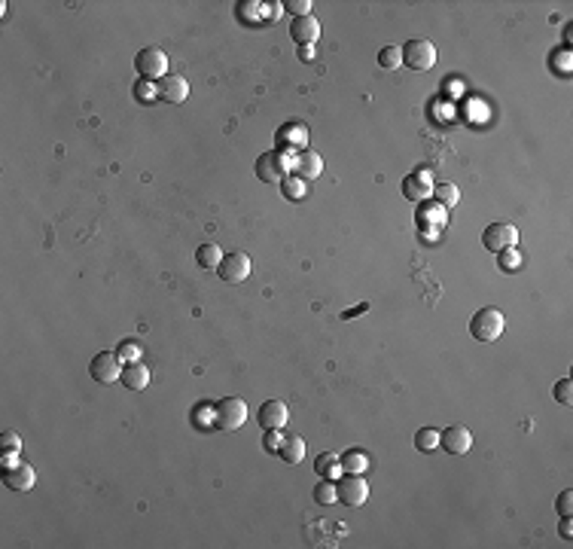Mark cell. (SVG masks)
Instances as JSON below:
<instances>
[{"mask_svg": "<svg viewBox=\"0 0 573 549\" xmlns=\"http://www.w3.org/2000/svg\"><path fill=\"white\" fill-rule=\"evenodd\" d=\"M378 64H382L384 71H397V67L402 64V49L400 46H384L382 52H378Z\"/></svg>", "mask_w": 573, "mask_h": 549, "instance_id": "obj_27", "label": "cell"}, {"mask_svg": "<svg viewBox=\"0 0 573 549\" xmlns=\"http://www.w3.org/2000/svg\"><path fill=\"white\" fill-rule=\"evenodd\" d=\"M402 196L412 199V201H424L433 196V177L430 171H415L402 180Z\"/></svg>", "mask_w": 573, "mask_h": 549, "instance_id": "obj_15", "label": "cell"}, {"mask_svg": "<svg viewBox=\"0 0 573 549\" xmlns=\"http://www.w3.org/2000/svg\"><path fill=\"white\" fill-rule=\"evenodd\" d=\"M286 13H290L293 19L311 15V0H286Z\"/></svg>", "mask_w": 573, "mask_h": 549, "instance_id": "obj_31", "label": "cell"}, {"mask_svg": "<svg viewBox=\"0 0 573 549\" xmlns=\"http://www.w3.org/2000/svg\"><path fill=\"white\" fill-rule=\"evenodd\" d=\"M402 49V64H409L412 71H430L436 64V46L430 40H409Z\"/></svg>", "mask_w": 573, "mask_h": 549, "instance_id": "obj_6", "label": "cell"}, {"mask_svg": "<svg viewBox=\"0 0 573 549\" xmlns=\"http://www.w3.org/2000/svg\"><path fill=\"white\" fill-rule=\"evenodd\" d=\"M217 272L226 284H241L247 281L250 275V257L244 250H232V253H223V263L217 266Z\"/></svg>", "mask_w": 573, "mask_h": 549, "instance_id": "obj_9", "label": "cell"}, {"mask_svg": "<svg viewBox=\"0 0 573 549\" xmlns=\"http://www.w3.org/2000/svg\"><path fill=\"white\" fill-rule=\"evenodd\" d=\"M281 443H284V434H281V430H266V439H263L266 452L277 455V452H281Z\"/></svg>", "mask_w": 573, "mask_h": 549, "instance_id": "obj_32", "label": "cell"}, {"mask_svg": "<svg viewBox=\"0 0 573 549\" xmlns=\"http://www.w3.org/2000/svg\"><path fill=\"white\" fill-rule=\"evenodd\" d=\"M290 421V409L284 400H266L259 406V427L263 430H284Z\"/></svg>", "mask_w": 573, "mask_h": 549, "instance_id": "obj_13", "label": "cell"}, {"mask_svg": "<svg viewBox=\"0 0 573 549\" xmlns=\"http://www.w3.org/2000/svg\"><path fill=\"white\" fill-rule=\"evenodd\" d=\"M196 263L201 269H217L223 263V250L217 248V244H201V248L196 250Z\"/></svg>", "mask_w": 573, "mask_h": 549, "instance_id": "obj_23", "label": "cell"}, {"mask_svg": "<svg viewBox=\"0 0 573 549\" xmlns=\"http://www.w3.org/2000/svg\"><path fill=\"white\" fill-rule=\"evenodd\" d=\"M552 394H555V400H558V403L570 406V400H573V382H570V378H561V382H555Z\"/></svg>", "mask_w": 573, "mask_h": 549, "instance_id": "obj_30", "label": "cell"}, {"mask_svg": "<svg viewBox=\"0 0 573 549\" xmlns=\"http://www.w3.org/2000/svg\"><path fill=\"white\" fill-rule=\"evenodd\" d=\"M314 501L324 504V506H330V504L339 501V488H335V479H320V483L314 485Z\"/></svg>", "mask_w": 573, "mask_h": 549, "instance_id": "obj_26", "label": "cell"}, {"mask_svg": "<svg viewBox=\"0 0 573 549\" xmlns=\"http://www.w3.org/2000/svg\"><path fill=\"white\" fill-rule=\"evenodd\" d=\"M134 67H138V73L143 80H162L165 73H168V55H165V49H159V46H147V49H140L138 55H134Z\"/></svg>", "mask_w": 573, "mask_h": 549, "instance_id": "obj_4", "label": "cell"}, {"mask_svg": "<svg viewBox=\"0 0 573 549\" xmlns=\"http://www.w3.org/2000/svg\"><path fill=\"white\" fill-rule=\"evenodd\" d=\"M482 244L494 253H503V250H509L518 244V229L512 223H491V226H485V232H482Z\"/></svg>", "mask_w": 573, "mask_h": 549, "instance_id": "obj_8", "label": "cell"}, {"mask_svg": "<svg viewBox=\"0 0 573 549\" xmlns=\"http://www.w3.org/2000/svg\"><path fill=\"white\" fill-rule=\"evenodd\" d=\"M290 37L296 40L299 46H314L317 37H320V22L314 15H302V19H293L290 22Z\"/></svg>", "mask_w": 573, "mask_h": 549, "instance_id": "obj_16", "label": "cell"}, {"mask_svg": "<svg viewBox=\"0 0 573 549\" xmlns=\"http://www.w3.org/2000/svg\"><path fill=\"white\" fill-rule=\"evenodd\" d=\"M22 452V436L15 430H3L0 434V455H19Z\"/></svg>", "mask_w": 573, "mask_h": 549, "instance_id": "obj_28", "label": "cell"}, {"mask_svg": "<svg viewBox=\"0 0 573 549\" xmlns=\"http://www.w3.org/2000/svg\"><path fill=\"white\" fill-rule=\"evenodd\" d=\"M153 86H156V98H162L165 104H183L189 98V80H183L180 73H165Z\"/></svg>", "mask_w": 573, "mask_h": 549, "instance_id": "obj_10", "label": "cell"}, {"mask_svg": "<svg viewBox=\"0 0 573 549\" xmlns=\"http://www.w3.org/2000/svg\"><path fill=\"white\" fill-rule=\"evenodd\" d=\"M305 138H308V131H305V125H284V129H277V143H286V147H296L299 153L305 150Z\"/></svg>", "mask_w": 573, "mask_h": 549, "instance_id": "obj_20", "label": "cell"}, {"mask_svg": "<svg viewBox=\"0 0 573 549\" xmlns=\"http://www.w3.org/2000/svg\"><path fill=\"white\" fill-rule=\"evenodd\" d=\"M497 266H500L503 272H512V269H518V266H521V257H518V250H516V248H509V250L497 253Z\"/></svg>", "mask_w": 573, "mask_h": 549, "instance_id": "obj_29", "label": "cell"}, {"mask_svg": "<svg viewBox=\"0 0 573 549\" xmlns=\"http://www.w3.org/2000/svg\"><path fill=\"white\" fill-rule=\"evenodd\" d=\"M415 449L424 452V455L436 452V449H440V430H436V427H421L415 434Z\"/></svg>", "mask_w": 573, "mask_h": 549, "instance_id": "obj_22", "label": "cell"}, {"mask_svg": "<svg viewBox=\"0 0 573 549\" xmlns=\"http://www.w3.org/2000/svg\"><path fill=\"white\" fill-rule=\"evenodd\" d=\"M299 58H302V62H314V58H317V52H314V46H299Z\"/></svg>", "mask_w": 573, "mask_h": 549, "instance_id": "obj_36", "label": "cell"}, {"mask_svg": "<svg viewBox=\"0 0 573 549\" xmlns=\"http://www.w3.org/2000/svg\"><path fill=\"white\" fill-rule=\"evenodd\" d=\"M366 308H369V302H360V306H357V308L344 311V315H342V318H344V320H351V318H357V315H363V311H366Z\"/></svg>", "mask_w": 573, "mask_h": 549, "instance_id": "obj_38", "label": "cell"}, {"mask_svg": "<svg viewBox=\"0 0 573 549\" xmlns=\"http://www.w3.org/2000/svg\"><path fill=\"white\" fill-rule=\"evenodd\" d=\"M119 382L129 387V391H143V387L150 385V369L143 366L140 360H131V363H125V366H122Z\"/></svg>", "mask_w": 573, "mask_h": 549, "instance_id": "obj_17", "label": "cell"}, {"mask_svg": "<svg viewBox=\"0 0 573 549\" xmlns=\"http://www.w3.org/2000/svg\"><path fill=\"white\" fill-rule=\"evenodd\" d=\"M433 199L440 201L442 208H454L460 201V190L454 187V183H436V187H433Z\"/></svg>", "mask_w": 573, "mask_h": 549, "instance_id": "obj_25", "label": "cell"}, {"mask_svg": "<svg viewBox=\"0 0 573 549\" xmlns=\"http://www.w3.org/2000/svg\"><path fill=\"white\" fill-rule=\"evenodd\" d=\"M34 483H37V473H34V467H31V464H24V461H15V464H10V467L3 470V485L10 488V492H15V494L31 492Z\"/></svg>", "mask_w": 573, "mask_h": 549, "instance_id": "obj_11", "label": "cell"}, {"mask_svg": "<svg viewBox=\"0 0 573 549\" xmlns=\"http://www.w3.org/2000/svg\"><path fill=\"white\" fill-rule=\"evenodd\" d=\"M314 473L320 479H339L342 476V458L335 452H324L314 458Z\"/></svg>", "mask_w": 573, "mask_h": 549, "instance_id": "obj_18", "label": "cell"}, {"mask_svg": "<svg viewBox=\"0 0 573 549\" xmlns=\"http://www.w3.org/2000/svg\"><path fill=\"white\" fill-rule=\"evenodd\" d=\"M293 174L302 177V180H317L320 174H324V159H320V153H314V150H302V153H296V159H293Z\"/></svg>", "mask_w": 573, "mask_h": 549, "instance_id": "obj_14", "label": "cell"}, {"mask_svg": "<svg viewBox=\"0 0 573 549\" xmlns=\"http://www.w3.org/2000/svg\"><path fill=\"white\" fill-rule=\"evenodd\" d=\"M89 373L95 382L101 385H113L116 378L122 376V357H119V351H101L92 357L89 363Z\"/></svg>", "mask_w": 573, "mask_h": 549, "instance_id": "obj_5", "label": "cell"}, {"mask_svg": "<svg viewBox=\"0 0 573 549\" xmlns=\"http://www.w3.org/2000/svg\"><path fill=\"white\" fill-rule=\"evenodd\" d=\"M293 159L296 156H286L281 150H268V153L256 159V177L266 183H281L293 171Z\"/></svg>", "mask_w": 573, "mask_h": 549, "instance_id": "obj_3", "label": "cell"}, {"mask_svg": "<svg viewBox=\"0 0 573 549\" xmlns=\"http://www.w3.org/2000/svg\"><path fill=\"white\" fill-rule=\"evenodd\" d=\"M138 345H134V342H122V348H119V357H129V360H134V357H138Z\"/></svg>", "mask_w": 573, "mask_h": 549, "instance_id": "obj_35", "label": "cell"}, {"mask_svg": "<svg viewBox=\"0 0 573 549\" xmlns=\"http://www.w3.org/2000/svg\"><path fill=\"white\" fill-rule=\"evenodd\" d=\"M335 488H339V501L344 506H363L369 497V485H366L363 473H342Z\"/></svg>", "mask_w": 573, "mask_h": 549, "instance_id": "obj_7", "label": "cell"}, {"mask_svg": "<svg viewBox=\"0 0 573 549\" xmlns=\"http://www.w3.org/2000/svg\"><path fill=\"white\" fill-rule=\"evenodd\" d=\"M470 445H473V434L463 425H451L440 434V449H445L449 455H467Z\"/></svg>", "mask_w": 573, "mask_h": 549, "instance_id": "obj_12", "label": "cell"}, {"mask_svg": "<svg viewBox=\"0 0 573 549\" xmlns=\"http://www.w3.org/2000/svg\"><path fill=\"white\" fill-rule=\"evenodd\" d=\"M503 329H507V318H503V311L494 308V306L479 308L473 315V320H470V336H473L476 342H497L503 336Z\"/></svg>", "mask_w": 573, "mask_h": 549, "instance_id": "obj_1", "label": "cell"}, {"mask_svg": "<svg viewBox=\"0 0 573 549\" xmlns=\"http://www.w3.org/2000/svg\"><path fill=\"white\" fill-rule=\"evenodd\" d=\"M134 98H138V101H153L156 98V86L150 80H140L138 86H134Z\"/></svg>", "mask_w": 573, "mask_h": 549, "instance_id": "obj_33", "label": "cell"}, {"mask_svg": "<svg viewBox=\"0 0 573 549\" xmlns=\"http://www.w3.org/2000/svg\"><path fill=\"white\" fill-rule=\"evenodd\" d=\"M555 510H558V516H570V510H573V492H570V488L558 494V501H555Z\"/></svg>", "mask_w": 573, "mask_h": 549, "instance_id": "obj_34", "label": "cell"}, {"mask_svg": "<svg viewBox=\"0 0 573 549\" xmlns=\"http://www.w3.org/2000/svg\"><path fill=\"white\" fill-rule=\"evenodd\" d=\"M342 458V473H366L369 470V458H366V452H360V449H348L344 455H339Z\"/></svg>", "mask_w": 573, "mask_h": 549, "instance_id": "obj_21", "label": "cell"}, {"mask_svg": "<svg viewBox=\"0 0 573 549\" xmlns=\"http://www.w3.org/2000/svg\"><path fill=\"white\" fill-rule=\"evenodd\" d=\"M281 458L290 464V467H296V464H302V458H305V439L302 436H284L281 443Z\"/></svg>", "mask_w": 573, "mask_h": 549, "instance_id": "obj_19", "label": "cell"}, {"mask_svg": "<svg viewBox=\"0 0 573 549\" xmlns=\"http://www.w3.org/2000/svg\"><path fill=\"white\" fill-rule=\"evenodd\" d=\"M558 531H561V537H564V540H570V537H573V525H570V516H561V528H558Z\"/></svg>", "mask_w": 573, "mask_h": 549, "instance_id": "obj_37", "label": "cell"}, {"mask_svg": "<svg viewBox=\"0 0 573 549\" xmlns=\"http://www.w3.org/2000/svg\"><path fill=\"white\" fill-rule=\"evenodd\" d=\"M305 190H308V183L296 174H286L281 180V192H284V199H290V201H299L302 196H305Z\"/></svg>", "mask_w": 573, "mask_h": 549, "instance_id": "obj_24", "label": "cell"}, {"mask_svg": "<svg viewBox=\"0 0 573 549\" xmlns=\"http://www.w3.org/2000/svg\"><path fill=\"white\" fill-rule=\"evenodd\" d=\"M214 427L217 430H238L247 421V403L241 397H223L214 403Z\"/></svg>", "mask_w": 573, "mask_h": 549, "instance_id": "obj_2", "label": "cell"}]
</instances>
